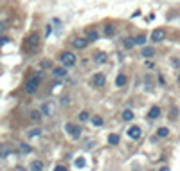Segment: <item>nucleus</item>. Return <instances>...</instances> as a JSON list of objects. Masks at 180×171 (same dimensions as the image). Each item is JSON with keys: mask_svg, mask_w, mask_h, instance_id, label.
Listing matches in <instances>:
<instances>
[{"mask_svg": "<svg viewBox=\"0 0 180 171\" xmlns=\"http://www.w3.org/2000/svg\"><path fill=\"white\" fill-rule=\"evenodd\" d=\"M40 81H41V74L31 77V79L25 83V92H27V94H34V92L38 90V87H40Z\"/></svg>", "mask_w": 180, "mask_h": 171, "instance_id": "nucleus-1", "label": "nucleus"}, {"mask_svg": "<svg viewBox=\"0 0 180 171\" xmlns=\"http://www.w3.org/2000/svg\"><path fill=\"white\" fill-rule=\"evenodd\" d=\"M60 59H61V63H63V67L67 69V67H74L76 65V56L72 54V52H63L60 56Z\"/></svg>", "mask_w": 180, "mask_h": 171, "instance_id": "nucleus-2", "label": "nucleus"}, {"mask_svg": "<svg viewBox=\"0 0 180 171\" xmlns=\"http://www.w3.org/2000/svg\"><path fill=\"white\" fill-rule=\"evenodd\" d=\"M65 130L70 133V137H74V139H79V135H81V128H79V126H76V124L69 123V124H65Z\"/></svg>", "mask_w": 180, "mask_h": 171, "instance_id": "nucleus-3", "label": "nucleus"}, {"mask_svg": "<svg viewBox=\"0 0 180 171\" xmlns=\"http://www.w3.org/2000/svg\"><path fill=\"white\" fill-rule=\"evenodd\" d=\"M27 51H34V49H38V34H31L29 38H27Z\"/></svg>", "mask_w": 180, "mask_h": 171, "instance_id": "nucleus-4", "label": "nucleus"}, {"mask_svg": "<svg viewBox=\"0 0 180 171\" xmlns=\"http://www.w3.org/2000/svg\"><path fill=\"white\" fill-rule=\"evenodd\" d=\"M166 38V31L164 29H155L153 33H151V41H162V40Z\"/></svg>", "mask_w": 180, "mask_h": 171, "instance_id": "nucleus-5", "label": "nucleus"}, {"mask_svg": "<svg viewBox=\"0 0 180 171\" xmlns=\"http://www.w3.org/2000/svg\"><path fill=\"white\" fill-rule=\"evenodd\" d=\"M104 81H106V77H104V74H94V77H92V85L94 87H103L104 85Z\"/></svg>", "mask_w": 180, "mask_h": 171, "instance_id": "nucleus-6", "label": "nucleus"}, {"mask_svg": "<svg viewBox=\"0 0 180 171\" xmlns=\"http://www.w3.org/2000/svg\"><path fill=\"white\" fill-rule=\"evenodd\" d=\"M128 135L133 141H137V139H140V135H142V130H140L139 126H132V128H128Z\"/></svg>", "mask_w": 180, "mask_h": 171, "instance_id": "nucleus-7", "label": "nucleus"}, {"mask_svg": "<svg viewBox=\"0 0 180 171\" xmlns=\"http://www.w3.org/2000/svg\"><path fill=\"white\" fill-rule=\"evenodd\" d=\"M86 43H88V40H83V38H76L74 41H72V45H74L76 49H85Z\"/></svg>", "mask_w": 180, "mask_h": 171, "instance_id": "nucleus-8", "label": "nucleus"}, {"mask_svg": "<svg viewBox=\"0 0 180 171\" xmlns=\"http://www.w3.org/2000/svg\"><path fill=\"white\" fill-rule=\"evenodd\" d=\"M148 117H150V119H159V117H160V108H159V106H151V110H150Z\"/></svg>", "mask_w": 180, "mask_h": 171, "instance_id": "nucleus-9", "label": "nucleus"}, {"mask_svg": "<svg viewBox=\"0 0 180 171\" xmlns=\"http://www.w3.org/2000/svg\"><path fill=\"white\" fill-rule=\"evenodd\" d=\"M142 56L144 58H153L155 56V49H153V47H144V49H142Z\"/></svg>", "mask_w": 180, "mask_h": 171, "instance_id": "nucleus-10", "label": "nucleus"}, {"mask_svg": "<svg viewBox=\"0 0 180 171\" xmlns=\"http://www.w3.org/2000/svg\"><path fill=\"white\" fill-rule=\"evenodd\" d=\"M31 171H43V162L41 160H34L31 164Z\"/></svg>", "mask_w": 180, "mask_h": 171, "instance_id": "nucleus-11", "label": "nucleus"}, {"mask_svg": "<svg viewBox=\"0 0 180 171\" xmlns=\"http://www.w3.org/2000/svg\"><path fill=\"white\" fill-rule=\"evenodd\" d=\"M115 85H117V87H124V85H126V76H124V74H119V76L115 77Z\"/></svg>", "mask_w": 180, "mask_h": 171, "instance_id": "nucleus-12", "label": "nucleus"}, {"mask_svg": "<svg viewBox=\"0 0 180 171\" xmlns=\"http://www.w3.org/2000/svg\"><path fill=\"white\" fill-rule=\"evenodd\" d=\"M94 61H96V63H104V61H106V56H104V52H97V54L94 56Z\"/></svg>", "mask_w": 180, "mask_h": 171, "instance_id": "nucleus-13", "label": "nucleus"}, {"mask_svg": "<svg viewBox=\"0 0 180 171\" xmlns=\"http://www.w3.org/2000/svg\"><path fill=\"white\" fill-rule=\"evenodd\" d=\"M108 142H110V144H119V135L110 133V135H108Z\"/></svg>", "mask_w": 180, "mask_h": 171, "instance_id": "nucleus-14", "label": "nucleus"}, {"mask_svg": "<svg viewBox=\"0 0 180 171\" xmlns=\"http://www.w3.org/2000/svg\"><path fill=\"white\" fill-rule=\"evenodd\" d=\"M133 119V112L132 110H124L122 112V121H132Z\"/></svg>", "mask_w": 180, "mask_h": 171, "instance_id": "nucleus-15", "label": "nucleus"}, {"mask_svg": "<svg viewBox=\"0 0 180 171\" xmlns=\"http://www.w3.org/2000/svg\"><path fill=\"white\" fill-rule=\"evenodd\" d=\"M86 36H88L90 41H94V40H97V33H96L94 29H88V31H86Z\"/></svg>", "mask_w": 180, "mask_h": 171, "instance_id": "nucleus-16", "label": "nucleus"}, {"mask_svg": "<svg viewBox=\"0 0 180 171\" xmlns=\"http://www.w3.org/2000/svg\"><path fill=\"white\" fill-rule=\"evenodd\" d=\"M133 45H135V38H126L124 40V47H126V49H132Z\"/></svg>", "mask_w": 180, "mask_h": 171, "instance_id": "nucleus-17", "label": "nucleus"}, {"mask_svg": "<svg viewBox=\"0 0 180 171\" xmlns=\"http://www.w3.org/2000/svg\"><path fill=\"white\" fill-rule=\"evenodd\" d=\"M177 117H178V108H177V106H173V108H171V112H169V119H171V121H175Z\"/></svg>", "mask_w": 180, "mask_h": 171, "instance_id": "nucleus-18", "label": "nucleus"}, {"mask_svg": "<svg viewBox=\"0 0 180 171\" xmlns=\"http://www.w3.org/2000/svg\"><path fill=\"white\" fill-rule=\"evenodd\" d=\"M7 153H9V148H7L5 144H0V159H4Z\"/></svg>", "mask_w": 180, "mask_h": 171, "instance_id": "nucleus-19", "label": "nucleus"}, {"mask_svg": "<svg viewBox=\"0 0 180 171\" xmlns=\"http://www.w3.org/2000/svg\"><path fill=\"white\" fill-rule=\"evenodd\" d=\"M169 135V130L168 128H159L157 130V137H168Z\"/></svg>", "mask_w": 180, "mask_h": 171, "instance_id": "nucleus-20", "label": "nucleus"}, {"mask_svg": "<svg viewBox=\"0 0 180 171\" xmlns=\"http://www.w3.org/2000/svg\"><path fill=\"white\" fill-rule=\"evenodd\" d=\"M54 76H56V77L67 76V70H65V69H54Z\"/></svg>", "mask_w": 180, "mask_h": 171, "instance_id": "nucleus-21", "label": "nucleus"}, {"mask_svg": "<svg viewBox=\"0 0 180 171\" xmlns=\"http://www.w3.org/2000/svg\"><path fill=\"white\" fill-rule=\"evenodd\" d=\"M74 166H76V168H85V159H83V157L76 159V160H74Z\"/></svg>", "mask_w": 180, "mask_h": 171, "instance_id": "nucleus-22", "label": "nucleus"}, {"mask_svg": "<svg viewBox=\"0 0 180 171\" xmlns=\"http://www.w3.org/2000/svg\"><path fill=\"white\" fill-rule=\"evenodd\" d=\"M41 112H43L45 115H51V112H52V106L45 103V105H43V108H41Z\"/></svg>", "mask_w": 180, "mask_h": 171, "instance_id": "nucleus-23", "label": "nucleus"}, {"mask_svg": "<svg viewBox=\"0 0 180 171\" xmlns=\"http://www.w3.org/2000/svg\"><path fill=\"white\" fill-rule=\"evenodd\" d=\"M92 123H94L96 126H101V124H103V119H101L99 115H94V117H92Z\"/></svg>", "mask_w": 180, "mask_h": 171, "instance_id": "nucleus-24", "label": "nucleus"}, {"mask_svg": "<svg viewBox=\"0 0 180 171\" xmlns=\"http://www.w3.org/2000/svg\"><path fill=\"white\" fill-rule=\"evenodd\" d=\"M144 41H146V36H144V34H139V36L135 38V45H142Z\"/></svg>", "mask_w": 180, "mask_h": 171, "instance_id": "nucleus-25", "label": "nucleus"}, {"mask_svg": "<svg viewBox=\"0 0 180 171\" xmlns=\"http://www.w3.org/2000/svg\"><path fill=\"white\" fill-rule=\"evenodd\" d=\"M114 33H115V31H114L112 25H106V27H104V34H106V36H112Z\"/></svg>", "mask_w": 180, "mask_h": 171, "instance_id": "nucleus-26", "label": "nucleus"}, {"mask_svg": "<svg viewBox=\"0 0 180 171\" xmlns=\"http://www.w3.org/2000/svg\"><path fill=\"white\" fill-rule=\"evenodd\" d=\"M31 119H33V121H40L41 114H40V112H33V114H31Z\"/></svg>", "mask_w": 180, "mask_h": 171, "instance_id": "nucleus-27", "label": "nucleus"}, {"mask_svg": "<svg viewBox=\"0 0 180 171\" xmlns=\"http://www.w3.org/2000/svg\"><path fill=\"white\" fill-rule=\"evenodd\" d=\"M88 115H90L88 112H81L79 114V121H88Z\"/></svg>", "mask_w": 180, "mask_h": 171, "instance_id": "nucleus-28", "label": "nucleus"}, {"mask_svg": "<svg viewBox=\"0 0 180 171\" xmlns=\"http://www.w3.org/2000/svg\"><path fill=\"white\" fill-rule=\"evenodd\" d=\"M20 150L23 153H29V151H31V146H27V144H20Z\"/></svg>", "mask_w": 180, "mask_h": 171, "instance_id": "nucleus-29", "label": "nucleus"}, {"mask_svg": "<svg viewBox=\"0 0 180 171\" xmlns=\"http://www.w3.org/2000/svg\"><path fill=\"white\" fill-rule=\"evenodd\" d=\"M40 133H41V130H38V128H36V130H33V132H29V137H38Z\"/></svg>", "mask_w": 180, "mask_h": 171, "instance_id": "nucleus-30", "label": "nucleus"}, {"mask_svg": "<svg viewBox=\"0 0 180 171\" xmlns=\"http://www.w3.org/2000/svg\"><path fill=\"white\" fill-rule=\"evenodd\" d=\"M5 43H9V38H5V36H2V38H0V45H5Z\"/></svg>", "mask_w": 180, "mask_h": 171, "instance_id": "nucleus-31", "label": "nucleus"}, {"mask_svg": "<svg viewBox=\"0 0 180 171\" xmlns=\"http://www.w3.org/2000/svg\"><path fill=\"white\" fill-rule=\"evenodd\" d=\"M54 171H67V168H65V166H56Z\"/></svg>", "mask_w": 180, "mask_h": 171, "instance_id": "nucleus-32", "label": "nucleus"}, {"mask_svg": "<svg viewBox=\"0 0 180 171\" xmlns=\"http://www.w3.org/2000/svg\"><path fill=\"white\" fill-rule=\"evenodd\" d=\"M4 27H5V22H0V31H4Z\"/></svg>", "mask_w": 180, "mask_h": 171, "instance_id": "nucleus-33", "label": "nucleus"}, {"mask_svg": "<svg viewBox=\"0 0 180 171\" xmlns=\"http://www.w3.org/2000/svg\"><path fill=\"white\" fill-rule=\"evenodd\" d=\"M160 171H169V168H160Z\"/></svg>", "mask_w": 180, "mask_h": 171, "instance_id": "nucleus-34", "label": "nucleus"}, {"mask_svg": "<svg viewBox=\"0 0 180 171\" xmlns=\"http://www.w3.org/2000/svg\"><path fill=\"white\" fill-rule=\"evenodd\" d=\"M178 81H180V76H178Z\"/></svg>", "mask_w": 180, "mask_h": 171, "instance_id": "nucleus-35", "label": "nucleus"}]
</instances>
